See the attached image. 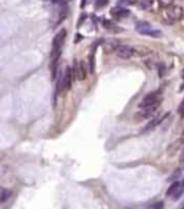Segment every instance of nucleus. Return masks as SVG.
Instances as JSON below:
<instances>
[{
	"label": "nucleus",
	"mask_w": 184,
	"mask_h": 209,
	"mask_svg": "<svg viewBox=\"0 0 184 209\" xmlns=\"http://www.w3.org/2000/svg\"><path fill=\"white\" fill-rule=\"evenodd\" d=\"M158 75H160V77H164V75H166V65L164 64L158 65Z\"/></svg>",
	"instance_id": "6ab92c4d"
},
{
	"label": "nucleus",
	"mask_w": 184,
	"mask_h": 209,
	"mask_svg": "<svg viewBox=\"0 0 184 209\" xmlns=\"http://www.w3.org/2000/svg\"><path fill=\"white\" fill-rule=\"evenodd\" d=\"M111 15L115 19H124V17H127L129 15V12L125 7H122V6H117V7L111 9Z\"/></svg>",
	"instance_id": "9b49d317"
},
{
	"label": "nucleus",
	"mask_w": 184,
	"mask_h": 209,
	"mask_svg": "<svg viewBox=\"0 0 184 209\" xmlns=\"http://www.w3.org/2000/svg\"><path fill=\"white\" fill-rule=\"evenodd\" d=\"M183 82H184V71H183Z\"/></svg>",
	"instance_id": "a878e982"
},
{
	"label": "nucleus",
	"mask_w": 184,
	"mask_h": 209,
	"mask_svg": "<svg viewBox=\"0 0 184 209\" xmlns=\"http://www.w3.org/2000/svg\"><path fill=\"white\" fill-rule=\"evenodd\" d=\"M167 117H168V114H166V115H163V117H155V118H152V120L150 121V123H148L147 126H145L144 129H143V133H148V131H152V130L155 129V127H157L158 124H161L163 121L166 120Z\"/></svg>",
	"instance_id": "9d476101"
},
{
	"label": "nucleus",
	"mask_w": 184,
	"mask_h": 209,
	"mask_svg": "<svg viewBox=\"0 0 184 209\" xmlns=\"http://www.w3.org/2000/svg\"><path fill=\"white\" fill-rule=\"evenodd\" d=\"M163 206H164V202H157V203L151 205L150 209H163Z\"/></svg>",
	"instance_id": "412c9836"
},
{
	"label": "nucleus",
	"mask_w": 184,
	"mask_h": 209,
	"mask_svg": "<svg viewBox=\"0 0 184 209\" xmlns=\"http://www.w3.org/2000/svg\"><path fill=\"white\" fill-rule=\"evenodd\" d=\"M53 3H56V4H66L69 0H52Z\"/></svg>",
	"instance_id": "4be33fe9"
},
{
	"label": "nucleus",
	"mask_w": 184,
	"mask_h": 209,
	"mask_svg": "<svg viewBox=\"0 0 184 209\" xmlns=\"http://www.w3.org/2000/svg\"><path fill=\"white\" fill-rule=\"evenodd\" d=\"M161 17H163V20L167 25H174L183 17V9L173 3V4H170V6L163 9Z\"/></svg>",
	"instance_id": "f257e3e1"
},
{
	"label": "nucleus",
	"mask_w": 184,
	"mask_h": 209,
	"mask_svg": "<svg viewBox=\"0 0 184 209\" xmlns=\"http://www.w3.org/2000/svg\"><path fill=\"white\" fill-rule=\"evenodd\" d=\"M181 141L184 143V131H183V136H181Z\"/></svg>",
	"instance_id": "393cba45"
},
{
	"label": "nucleus",
	"mask_w": 184,
	"mask_h": 209,
	"mask_svg": "<svg viewBox=\"0 0 184 209\" xmlns=\"http://www.w3.org/2000/svg\"><path fill=\"white\" fill-rule=\"evenodd\" d=\"M183 163H184V161H183ZM183 169H184V164H183Z\"/></svg>",
	"instance_id": "bb28decb"
},
{
	"label": "nucleus",
	"mask_w": 184,
	"mask_h": 209,
	"mask_svg": "<svg viewBox=\"0 0 184 209\" xmlns=\"http://www.w3.org/2000/svg\"><path fill=\"white\" fill-rule=\"evenodd\" d=\"M135 30L144 36H150V38H161V30L158 29H154L150 23L147 22H137L135 25Z\"/></svg>",
	"instance_id": "7ed1b4c3"
},
{
	"label": "nucleus",
	"mask_w": 184,
	"mask_h": 209,
	"mask_svg": "<svg viewBox=\"0 0 184 209\" xmlns=\"http://www.w3.org/2000/svg\"><path fill=\"white\" fill-rule=\"evenodd\" d=\"M95 71V58H94V55H91L89 57V72L92 74Z\"/></svg>",
	"instance_id": "2eb2a0df"
},
{
	"label": "nucleus",
	"mask_w": 184,
	"mask_h": 209,
	"mask_svg": "<svg viewBox=\"0 0 184 209\" xmlns=\"http://www.w3.org/2000/svg\"><path fill=\"white\" fill-rule=\"evenodd\" d=\"M183 192H184V182H173V185H170V187L167 189V196L177 201V199H180Z\"/></svg>",
	"instance_id": "20e7f679"
},
{
	"label": "nucleus",
	"mask_w": 184,
	"mask_h": 209,
	"mask_svg": "<svg viewBox=\"0 0 184 209\" xmlns=\"http://www.w3.org/2000/svg\"><path fill=\"white\" fill-rule=\"evenodd\" d=\"M158 105H160V103L152 104V105H150V107H145V108H141V111H140V113H137L135 117H134L135 121H143V120H147V118L152 117V114L157 111Z\"/></svg>",
	"instance_id": "423d86ee"
},
{
	"label": "nucleus",
	"mask_w": 184,
	"mask_h": 209,
	"mask_svg": "<svg viewBox=\"0 0 184 209\" xmlns=\"http://www.w3.org/2000/svg\"><path fill=\"white\" fill-rule=\"evenodd\" d=\"M178 114H180V117L184 118V98H183V101L180 103V105H178Z\"/></svg>",
	"instance_id": "aec40b11"
},
{
	"label": "nucleus",
	"mask_w": 184,
	"mask_h": 209,
	"mask_svg": "<svg viewBox=\"0 0 184 209\" xmlns=\"http://www.w3.org/2000/svg\"><path fill=\"white\" fill-rule=\"evenodd\" d=\"M101 23H102V26H104L105 29H108V30H120V29L114 28L115 25L112 23V22H109V20H106V19H102V20H101Z\"/></svg>",
	"instance_id": "f8f14e48"
},
{
	"label": "nucleus",
	"mask_w": 184,
	"mask_h": 209,
	"mask_svg": "<svg viewBox=\"0 0 184 209\" xmlns=\"http://www.w3.org/2000/svg\"><path fill=\"white\" fill-rule=\"evenodd\" d=\"M84 39V36H82V35H79V33H78V35H76V36H75V43H78V42H79V40H82Z\"/></svg>",
	"instance_id": "5701e85b"
},
{
	"label": "nucleus",
	"mask_w": 184,
	"mask_h": 209,
	"mask_svg": "<svg viewBox=\"0 0 184 209\" xmlns=\"http://www.w3.org/2000/svg\"><path fill=\"white\" fill-rule=\"evenodd\" d=\"M73 72H72V68L71 66H66L65 68V72L64 75L61 77V80L58 82V91L59 92H65V91H69L72 88V84H73Z\"/></svg>",
	"instance_id": "f03ea898"
},
{
	"label": "nucleus",
	"mask_w": 184,
	"mask_h": 209,
	"mask_svg": "<svg viewBox=\"0 0 184 209\" xmlns=\"http://www.w3.org/2000/svg\"><path fill=\"white\" fill-rule=\"evenodd\" d=\"M9 195H10L9 190H1V189H0V203L4 202L6 199H9Z\"/></svg>",
	"instance_id": "4468645a"
},
{
	"label": "nucleus",
	"mask_w": 184,
	"mask_h": 209,
	"mask_svg": "<svg viewBox=\"0 0 184 209\" xmlns=\"http://www.w3.org/2000/svg\"><path fill=\"white\" fill-rule=\"evenodd\" d=\"M135 0H118V6H129V4H134Z\"/></svg>",
	"instance_id": "f3484780"
},
{
	"label": "nucleus",
	"mask_w": 184,
	"mask_h": 209,
	"mask_svg": "<svg viewBox=\"0 0 184 209\" xmlns=\"http://www.w3.org/2000/svg\"><path fill=\"white\" fill-rule=\"evenodd\" d=\"M138 6H140L141 9H150L152 6V1H151V0H144V1L138 3Z\"/></svg>",
	"instance_id": "ddd939ff"
},
{
	"label": "nucleus",
	"mask_w": 184,
	"mask_h": 209,
	"mask_svg": "<svg viewBox=\"0 0 184 209\" xmlns=\"http://www.w3.org/2000/svg\"><path fill=\"white\" fill-rule=\"evenodd\" d=\"M108 4V0H96L95 1V7L96 9H102Z\"/></svg>",
	"instance_id": "dca6fc26"
},
{
	"label": "nucleus",
	"mask_w": 184,
	"mask_h": 209,
	"mask_svg": "<svg viewBox=\"0 0 184 209\" xmlns=\"http://www.w3.org/2000/svg\"><path fill=\"white\" fill-rule=\"evenodd\" d=\"M180 161H181V163L184 161V152H183V154H181V157H180Z\"/></svg>",
	"instance_id": "b1692460"
},
{
	"label": "nucleus",
	"mask_w": 184,
	"mask_h": 209,
	"mask_svg": "<svg viewBox=\"0 0 184 209\" xmlns=\"http://www.w3.org/2000/svg\"><path fill=\"white\" fill-rule=\"evenodd\" d=\"M65 39H66V30L62 29V30H59L55 35L53 42H52V49H62V46H64V43H65Z\"/></svg>",
	"instance_id": "1a4fd4ad"
},
{
	"label": "nucleus",
	"mask_w": 184,
	"mask_h": 209,
	"mask_svg": "<svg viewBox=\"0 0 184 209\" xmlns=\"http://www.w3.org/2000/svg\"><path fill=\"white\" fill-rule=\"evenodd\" d=\"M160 95H161L160 89L152 91V92H150V94H147V95L143 98V101L140 103V108H145V107H150V105H152V104L160 103Z\"/></svg>",
	"instance_id": "39448f33"
},
{
	"label": "nucleus",
	"mask_w": 184,
	"mask_h": 209,
	"mask_svg": "<svg viewBox=\"0 0 184 209\" xmlns=\"http://www.w3.org/2000/svg\"><path fill=\"white\" fill-rule=\"evenodd\" d=\"M158 4H160L161 7H167L170 4H173V0H158Z\"/></svg>",
	"instance_id": "a211bd4d"
},
{
	"label": "nucleus",
	"mask_w": 184,
	"mask_h": 209,
	"mask_svg": "<svg viewBox=\"0 0 184 209\" xmlns=\"http://www.w3.org/2000/svg\"><path fill=\"white\" fill-rule=\"evenodd\" d=\"M72 72H73V78H76V80H79V81H84L86 78V66H85L84 62L76 61V62L73 64Z\"/></svg>",
	"instance_id": "0eeeda50"
},
{
	"label": "nucleus",
	"mask_w": 184,
	"mask_h": 209,
	"mask_svg": "<svg viewBox=\"0 0 184 209\" xmlns=\"http://www.w3.org/2000/svg\"><path fill=\"white\" fill-rule=\"evenodd\" d=\"M115 52H117V57L121 58V59H131V58L134 57V54H135L134 48L127 46V45H120Z\"/></svg>",
	"instance_id": "6e6552de"
}]
</instances>
